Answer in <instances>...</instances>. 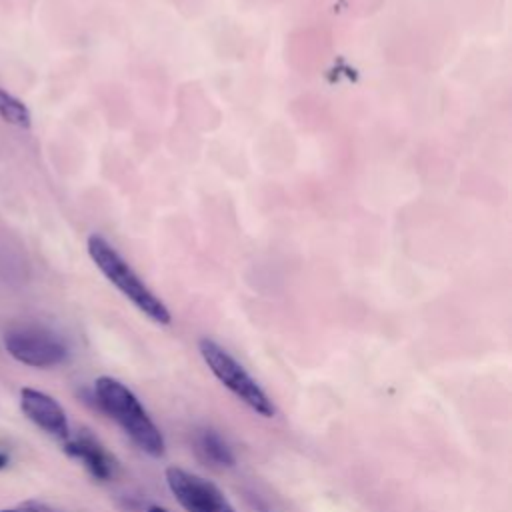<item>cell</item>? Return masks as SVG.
Masks as SVG:
<instances>
[{
  "mask_svg": "<svg viewBox=\"0 0 512 512\" xmlns=\"http://www.w3.org/2000/svg\"><path fill=\"white\" fill-rule=\"evenodd\" d=\"M198 350L218 382L224 384V388H228L250 410H254L262 418H272L276 414V406L272 404L268 394L230 352H226L210 338H202L198 342Z\"/></svg>",
  "mask_w": 512,
  "mask_h": 512,
  "instance_id": "3",
  "label": "cell"
},
{
  "mask_svg": "<svg viewBox=\"0 0 512 512\" xmlns=\"http://www.w3.org/2000/svg\"><path fill=\"white\" fill-rule=\"evenodd\" d=\"M20 408L38 428H42L50 436L60 440H66L70 436L66 412L52 396L34 388H24L20 392Z\"/></svg>",
  "mask_w": 512,
  "mask_h": 512,
  "instance_id": "6",
  "label": "cell"
},
{
  "mask_svg": "<svg viewBox=\"0 0 512 512\" xmlns=\"http://www.w3.org/2000/svg\"><path fill=\"white\" fill-rule=\"evenodd\" d=\"M22 512H56L54 508H50L48 504H42V502H36V500H30V502H24L20 506Z\"/></svg>",
  "mask_w": 512,
  "mask_h": 512,
  "instance_id": "10",
  "label": "cell"
},
{
  "mask_svg": "<svg viewBox=\"0 0 512 512\" xmlns=\"http://www.w3.org/2000/svg\"><path fill=\"white\" fill-rule=\"evenodd\" d=\"M88 254L96 268L114 284L140 312L156 324H170V312L164 302L140 280L132 266L98 234L88 236Z\"/></svg>",
  "mask_w": 512,
  "mask_h": 512,
  "instance_id": "2",
  "label": "cell"
},
{
  "mask_svg": "<svg viewBox=\"0 0 512 512\" xmlns=\"http://www.w3.org/2000/svg\"><path fill=\"white\" fill-rule=\"evenodd\" d=\"M166 484L186 512H236L224 492L204 476L170 466L164 472Z\"/></svg>",
  "mask_w": 512,
  "mask_h": 512,
  "instance_id": "5",
  "label": "cell"
},
{
  "mask_svg": "<svg viewBox=\"0 0 512 512\" xmlns=\"http://www.w3.org/2000/svg\"><path fill=\"white\" fill-rule=\"evenodd\" d=\"M0 118L16 128L28 130L32 126V114L30 108L16 98L14 94H10L8 90L0 88Z\"/></svg>",
  "mask_w": 512,
  "mask_h": 512,
  "instance_id": "9",
  "label": "cell"
},
{
  "mask_svg": "<svg viewBox=\"0 0 512 512\" xmlns=\"http://www.w3.org/2000/svg\"><path fill=\"white\" fill-rule=\"evenodd\" d=\"M94 398L142 452L152 458L164 456L166 442L160 428L128 386L112 376H100L94 382Z\"/></svg>",
  "mask_w": 512,
  "mask_h": 512,
  "instance_id": "1",
  "label": "cell"
},
{
  "mask_svg": "<svg viewBox=\"0 0 512 512\" xmlns=\"http://www.w3.org/2000/svg\"><path fill=\"white\" fill-rule=\"evenodd\" d=\"M196 446L198 452L202 454L204 460H208L214 466H234L236 458L232 448L226 444V440L216 432V430H202L196 436Z\"/></svg>",
  "mask_w": 512,
  "mask_h": 512,
  "instance_id": "8",
  "label": "cell"
},
{
  "mask_svg": "<svg viewBox=\"0 0 512 512\" xmlns=\"http://www.w3.org/2000/svg\"><path fill=\"white\" fill-rule=\"evenodd\" d=\"M8 464V454L6 452H0V468H4Z\"/></svg>",
  "mask_w": 512,
  "mask_h": 512,
  "instance_id": "12",
  "label": "cell"
},
{
  "mask_svg": "<svg viewBox=\"0 0 512 512\" xmlns=\"http://www.w3.org/2000/svg\"><path fill=\"white\" fill-rule=\"evenodd\" d=\"M0 512H22V510L18 508V510H0Z\"/></svg>",
  "mask_w": 512,
  "mask_h": 512,
  "instance_id": "13",
  "label": "cell"
},
{
  "mask_svg": "<svg viewBox=\"0 0 512 512\" xmlns=\"http://www.w3.org/2000/svg\"><path fill=\"white\" fill-rule=\"evenodd\" d=\"M4 348L14 360L34 368L58 366L68 358L66 342L44 326H20L8 330Z\"/></svg>",
  "mask_w": 512,
  "mask_h": 512,
  "instance_id": "4",
  "label": "cell"
},
{
  "mask_svg": "<svg viewBox=\"0 0 512 512\" xmlns=\"http://www.w3.org/2000/svg\"><path fill=\"white\" fill-rule=\"evenodd\" d=\"M146 512H168V510H166V508H162V506L152 504V506H148V508H146Z\"/></svg>",
  "mask_w": 512,
  "mask_h": 512,
  "instance_id": "11",
  "label": "cell"
},
{
  "mask_svg": "<svg viewBox=\"0 0 512 512\" xmlns=\"http://www.w3.org/2000/svg\"><path fill=\"white\" fill-rule=\"evenodd\" d=\"M64 442H66L64 444L66 454L80 460L96 480L108 482L114 478L116 460L90 432L82 430L74 436H68Z\"/></svg>",
  "mask_w": 512,
  "mask_h": 512,
  "instance_id": "7",
  "label": "cell"
}]
</instances>
